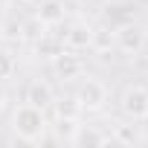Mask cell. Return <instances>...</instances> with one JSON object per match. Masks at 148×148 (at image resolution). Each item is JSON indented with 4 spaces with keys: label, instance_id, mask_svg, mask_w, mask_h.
Wrapping results in <instances>:
<instances>
[{
    "label": "cell",
    "instance_id": "6da1fadb",
    "mask_svg": "<svg viewBox=\"0 0 148 148\" xmlns=\"http://www.w3.org/2000/svg\"><path fill=\"white\" fill-rule=\"evenodd\" d=\"M9 131L21 139V142H41L47 139V131H49V119H47V110L29 105V102H21L12 116H9Z\"/></svg>",
    "mask_w": 148,
    "mask_h": 148
},
{
    "label": "cell",
    "instance_id": "7a4b0ae2",
    "mask_svg": "<svg viewBox=\"0 0 148 148\" xmlns=\"http://www.w3.org/2000/svg\"><path fill=\"white\" fill-rule=\"evenodd\" d=\"M76 99L82 102L84 110H102L108 105V99H110V90H108V84L102 79L84 73L82 82H79V87H76Z\"/></svg>",
    "mask_w": 148,
    "mask_h": 148
},
{
    "label": "cell",
    "instance_id": "3957f363",
    "mask_svg": "<svg viewBox=\"0 0 148 148\" xmlns=\"http://www.w3.org/2000/svg\"><path fill=\"white\" fill-rule=\"evenodd\" d=\"M119 110H122L125 119L139 122L148 113V87L145 84H128L119 96Z\"/></svg>",
    "mask_w": 148,
    "mask_h": 148
},
{
    "label": "cell",
    "instance_id": "277c9868",
    "mask_svg": "<svg viewBox=\"0 0 148 148\" xmlns=\"http://www.w3.org/2000/svg\"><path fill=\"white\" fill-rule=\"evenodd\" d=\"M52 73H55V79H61V82H76V79H82L84 73H87V64H84V58L76 52V49H61L52 61Z\"/></svg>",
    "mask_w": 148,
    "mask_h": 148
},
{
    "label": "cell",
    "instance_id": "5b68a950",
    "mask_svg": "<svg viewBox=\"0 0 148 148\" xmlns=\"http://www.w3.org/2000/svg\"><path fill=\"white\" fill-rule=\"evenodd\" d=\"M113 32H116V49L125 52V55H139L142 47L148 44V41H145V29L136 26V21L122 23V26H116Z\"/></svg>",
    "mask_w": 148,
    "mask_h": 148
},
{
    "label": "cell",
    "instance_id": "8992f818",
    "mask_svg": "<svg viewBox=\"0 0 148 148\" xmlns=\"http://www.w3.org/2000/svg\"><path fill=\"white\" fill-rule=\"evenodd\" d=\"M90 35H93V23H87V21H73V23L64 26L61 41H64L67 49L84 52V49H90Z\"/></svg>",
    "mask_w": 148,
    "mask_h": 148
},
{
    "label": "cell",
    "instance_id": "52a82bcc",
    "mask_svg": "<svg viewBox=\"0 0 148 148\" xmlns=\"http://www.w3.org/2000/svg\"><path fill=\"white\" fill-rule=\"evenodd\" d=\"M52 99H55V90H52V84L44 82V79H32V82L23 87V102H29V105L41 108V110H49Z\"/></svg>",
    "mask_w": 148,
    "mask_h": 148
},
{
    "label": "cell",
    "instance_id": "ba28073f",
    "mask_svg": "<svg viewBox=\"0 0 148 148\" xmlns=\"http://www.w3.org/2000/svg\"><path fill=\"white\" fill-rule=\"evenodd\" d=\"M35 18L44 23V26H58L64 23L67 18V6H64V0H35Z\"/></svg>",
    "mask_w": 148,
    "mask_h": 148
},
{
    "label": "cell",
    "instance_id": "9c48e42d",
    "mask_svg": "<svg viewBox=\"0 0 148 148\" xmlns=\"http://www.w3.org/2000/svg\"><path fill=\"white\" fill-rule=\"evenodd\" d=\"M102 21L113 29L122 23H131V21H136V3H108L102 12Z\"/></svg>",
    "mask_w": 148,
    "mask_h": 148
},
{
    "label": "cell",
    "instance_id": "30bf717a",
    "mask_svg": "<svg viewBox=\"0 0 148 148\" xmlns=\"http://www.w3.org/2000/svg\"><path fill=\"white\" fill-rule=\"evenodd\" d=\"M90 49L99 52V55H108L110 49H116V32L113 26H108L105 21L93 26V35H90Z\"/></svg>",
    "mask_w": 148,
    "mask_h": 148
},
{
    "label": "cell",
    "instance_id": "8fae6325",
    "mask_svg": "<svg viewBox=\"0 0 148 148\" xmlns=\"http://www.w3.org/2000/svg\"><path fill=\"white\" fill-rule=\"evenodd\" d=\"M64 49V41H61V35H52V32H41L38 38H35V55L38 58H47V61H52L58 52Z\"/></svg>",
    "mask_w": 148,
    "mask_h": 148
},
{
    "label": "cell",
    "instance_id": "7c38bea8",
    "mask_svg": "<svg viewBox=\"0 0 148 148\" xmlns=\"http://www.w3.org/2000/svg\"><path fill=\"white\" fill-rule=\"evenodd\" d=\"M105 142H110V134L99 131V125H79L70 145H105Z\"/></svg>",
    "mask_w": 148,
    "mask_h": 148
},
{
    "label": "cell",
    "instance_id": "4fadbf2b",
    "mask_svg": "<svg viewBox=\"0 0 148 148\" xmlns=\"http://www.w3.org/2000/svg\"><path fill=\"white\" fill-rule=\"evenodd\" d=\"M49 108L55 110V119H79V116L84 113V108H82V102L76 99V93H73V96H61V99L55 96Z\"/></svg>",
    "mask_w": 148,
    "mask_h": 148
},
{
    "label": "cell",
    "instance_id": "5bb4252c",
    "mask_svg": "<svg viewBox=\"0 0 148 148\" xmlns=\"http://www.w3.org/2000/svg\"><path fill=\"white\" fill-rule=\"evenodd\" d=\"M0 41L3 44H21L23 41V21L18 15H3L0 18Z\"/></svg>",
    "mask_w": 148,
    "mask_h": 148
},
{
    "label": "cell",
    "instance_id": "9a60e30c",
    "mask_svg": "<svg viewBox=\"0 0 148 148\" xmlns=\"http://www.w3.org/2000/svg\"><path fill=\"white\" fill-rule=\"evenodd\" d=\"M110 139L119 142V145H134V142L142 139V131H139V125H113Z\"/></svg>",
    "mask_w": 148,
    "mask_h": 148
},
{
    "label": "cell",
    "instance_id": "2e32d148",
    "mask_svg": "<svg viewBox=\"0 0 148 148\" xmlns=\"http://www.w3.org/2000/svg\"><path fill=\"white\" fill-rule=\"evenodd\" d=\"M18 73V58L9 47H0V82H9Z\"/></svg>",
    "mask_w": 148,
    "mask_h": 148
},
{
    "label": "cell",
    "instance_id": "e0dca14e",
    "mask_svg": "<svg viewBox=\"0 0 148 148\" xmlns=\"http://www.w3.org/2000/svg\"><path fill=\"white\" fill-rule=\"evenodd\" d=\"M49 128L55 131L58 142H73V134H76V128H79V119H55Z\"/></svg>",
    "mask_w": 148,
    "mask_h": 148
},
{
    "label": "cell",
    "instance_id": "ac0fdd59",
    "mask_svg": "<svg viewBox=\"0 0 148 148\" xmlns=\"http://www.w3.org/2000/svg\"><path fill=\"white\" fill-rule=\"evenodd\" d=\"M6 99H9V96H6V90H3V82H0V113L6 110Z\"/></svg>",
    "mask_w": 148,
    "mask_h": 148
},
{
    "label": "cell",
    "instance_id": "d6986e66",
    "mask_svg": "<svg viewBox=\"0 0 148 148\" xmlns=\"http://www.w3.org/2000/svg\"><path fill=\"white\" fill-rule=\"evenodd\" d=\"M139 122H142V125H139V131H142V139H148V113H145Z\"/></svg>",
    "mask_w": 148,
    "mask_h": 148
},
{
    "label": "cell",
    "instance_id": "ffe728a7",
    "mask_svg": "<svg viewBox=\"0 0 148 148\" xmlns=\"http://www.w3.org/2000/svg\"><path fill=\"white\" fill-rule=\"evenodd\" d=\"M79 6H90V3H96V0H76Z\"/></svg>",
    "mask_w": 148,
    "mask_h": 148
},
{
    "label": "cell",
    "instance_id": "44dd1931",
    "mask_svg": "<svg viewBox=\"0 0 148 148\" xmlns=\"http://www.w3.org/2000/svg\"><path fill=\"white\" fill-rule=\"evenodd\" d=\"M9 3H12V0H0V9H9Z\"/></svg>",
    "mask_w": 148,
    "mask_h": 148
},
{
    "label": "cell",
    "instance_id": "7402d4cb",
    "mask_svg": "<svg viewBox=\"0 0 148 148\" xmlns=\"http://www.w3.org/2000/svg\"><path fill=\"white\" fill-rule=\"evenodd\" d=\"M145 79H148V64H145Z\"/></svg>",
    "mask_w": 148,
    "mask_h": 148
},
{
    "label": "cell",
    "instance_id": "603a6c76",
    "mask_svg": "<svg viewBox=\"0 0 148 148\" xmlns=\"http://www.w3.org/2000/svg\"><path fill=\"white\" fill-rule=\"evenodd\" d=\"M23 3H35V0H23Z\"/></svg>",
    "mask_w": 148,
    "mask_h": 148
},
{
    "label": "cell",
    "instance_id": "cb8c5ba5",
    "mask_svg": "<svg viewBox=\"0 0 148 148\" xmlns=\"http://www.w3.org/2000/svg\"><path fill=\"white\" fill-rule=\"evenodd\" d=\"M145 41H148V29H145Z\"/></svg>",
    "mask_w": 148,
    "mask_h": 148
}]
</instances>
